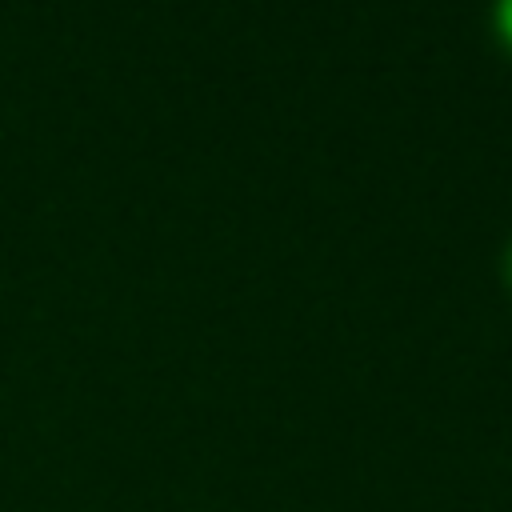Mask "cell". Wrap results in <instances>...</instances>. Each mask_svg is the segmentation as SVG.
<instances>
[{
  "label": "cell",
  "mask_w": 512,
  "mask_h": 512,
  "mask_svg": "<svg viewBox=\"0 0 512 512\" xmlns=\"http://www.w3.org/2000/svg\"><path fill=\"white\" fill-rule=\"evenodd\" d=\"M496 32H500V40H504V48L512 52V0H496Z\"/></svg>",
  "instance_id": "6da1fadb"
},
{
  "label": "cell",
  "mask_w": 512,
  "mask_h": 512,
  "mask_svg": "<svg viewBox=\"0 0 512 512\" xmlns=\"http://www.w3.org/2000/svg\"><path fill=\"white\" fill-rule=\"evenodd\" d=\"M504 280H508V288H512V244L504 248Z\"/></svg>",
  "instance_id": "7a4b0ae2"
}]
</instances>
